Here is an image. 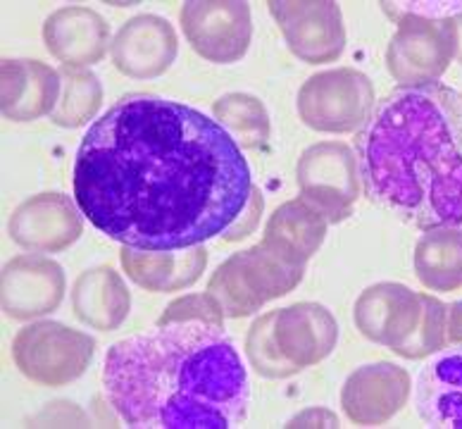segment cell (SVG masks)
<instances>
[{
	"mask_svg": "<svg viewBox=\"0 0 462 429\" xmlns=\"http://www.w3.org/2000/svg\"><path fill=\"white\" fill-rule=\"evenodd\" d=\"M415 277L430 291L462 286V229L441 227L424 231L415 246Z\"/></svg>",
	"mask_w": 462,
	"mask_h": 429,
	"instance_id": "22",
	"label": "cell"
},
{
	"mask_svg": "<svg viewBox=\"0 0 462 429\" xmlns=\"http://www.w3.org/2000/svg\"><path fill=\"white\" fill-rule=\"evenodd\" d=\"M374 86L357 70L315 74L298 93V115L318 132L344 134L370 122Z\"/></svg>",
	"mask_w": 462,
	"mask_h": 429,
	"instance_id": "8",
	"label": "cell"
},
{
	"mask_svg": "<svg viewBox=\"0 0 462 429\" xmlns=\"http://www.w3.org/2000/svg\"><path fill=\"white\" fill-rule=\"evenodd\" d=\"M253 193L236 139L162 96L119 98L88 126L74 163L81 215L139 251H186L226 234Z\"/></svg>",
	"mask_w": 462,
	"mask_h": 429,
	"instance_id": "1",
	"label": "cell"
},
{
	"mask_svg": "<svg viewBox=\"0 0 462 429\" xmlns=\"http://www.w3.org/2000/svg\"><path fill=\"white\" fill-rule=\"evenodd\" d=\"M103 100L96 74L79 70V67H65L62 70V93H60L58 107L53 110V122L58 126H79L88 117H93L96 107Z\"/></svg>",
	"mask_w": 462,
	"mask_h": 429,
	"instance_id": "24",
	"label": "cell"
},
{
	"mask_svg": "<svg viewBox=\"0 0 462 429\" xmlns=\"http://www.w3.org/2000/svg\"><path fill=\"white\" fill-rule=\"evenodd\" d=\"M365 191L408 225L462 229V93L396 89L357 134Z\"/></svg>",
	"mask_w": 462,
	"mask_h": 429,
	"instance_id": "3",
	"label": "cell"
},
{
	"mask_svg": "<svg viewBox=\"0 0 462 429\" xmlns=\"http://www.w3.org/2000/svg\"><path fill=\"white\" fill-rule=\"evenodd\" d=\"M453 20H456V27H457V58L456 60L462 65V13L456 14Z\"/></svg>",
	"mask_w": 462,
	"mask_h": 429,
	"instance_id": "29",
	"label": "cell"
},
{
	"mask_svg": "<svg viewBox=\"0 0 462 429\" xmlns=\"http://www.w3.org/2000/svg\"><path fill=\"white\" fill-rule=\"evenodd\" d=\"M93 349L96 341L84 331L60 322H39L14 337L13 358L32 382L62 387L87 372Z\"/></svg>",
	"mask_w": 462,
	"mask_h": 429,
	"instance_id": "7",
	"label": "cell"
},
{
	"mask_svg": "<svg viewBox=\"0 0 462 429\" xmlns=\"http://www.w3.org/2000/svg\"><path fill=\"white\" fill-rule=\"evenodd\" d=\"M289 48L305 62L319 65L344 53L346 29L338 3H267Z\"/></svg>",
	"mask_w": 462,
	"mask_h": 429,
	"instance_id": "11",
	"label": "cell"
},
{
	"mask_svg": "<svg viewBox=\"0 0 462 429\" xmlns=\"http://www.w3.org/2000/svg\"><path fill=\"white\" fill-rule=\"evenodd\" d=\"M81 234L74 205L60 193H41L22 203L10 219V237L29 251H62Z\"/></svg>",
	"mask_w": 462,
	"mask_h": 429,
	"instance_id": "16",
	"label": "cell"
},
{
	"mask_svg": "<svg viewBox=\"0 0 462 429\" xmlns=\"http://www.w3.org/2000/svg\"><path fill=\"white\" fill-rule=\"evenodd\" d=\"M177 33L165 17L139 14L119 29L113 41V60L119 72L134 79L158 77L174 62Z\"/></svg>",
	"mask_w": 462,
	"mask_h": 429,
	"instance_id": "14",
	"label": "cell"
},
{
	"mask_svg": "<svg viewBox=\"0 0 462 429\" xmlns=\"http://www.w3.org/2000/svg\"><path fill=\"white\" fill-rule=\"evenodd\" d=\"M215 115L236 134V144L255 145L270 136V119H267L263 103L253 96L229 93L217 100Z\"/></svg>",
	"mask_w": 462,
	"mask_h": 429,
	"instance_id": "25",
	"label": "cell"
},
{
	"mask_svg": "<svg viewBox=\"0 0 462 429\" xmlns=\"http://www.w3.org/2000/svg\"><path fill=\"white\" fill-rule=\"evenodd\" d=\"M356 324L363 337L412 360L448 346V305L396 282L363 291L356 303Z\"/></svg>",
	"mask_w": 462,
	"mask_h": 429,
	"instance_id": "4",
	"label": "cell"
},
{
	"mask_svg": "<svg viewBox=\"0 0 462 429\" xmlns=\"http://www.w3.org/2000/svg\"><path fill=\"white\" fill-rule=\"evenodd\" d=\"M245 349H248V358H251L255 372H260L263 377L279 379V377L296 375V370L279 356L277 343L272 337V312L255 320L248 337H245Z\"/></svg>",
	"mask_w": 462,
	"mask_h": 429,
	"instance_id": "26",
	"label": "cell"
},
{
	"mask_svg": "<svg viewBox=\"0 0 462 429\" xmlns=\"http://www.w3.org/2000/svg\"><path fill=\"white\" fill-rule=\"evenodd\" d=\"M383 13L398 22L405 14L420 17H456L462 13V3H382Z\"/></svg>",
	"mask_w": 462,
	"mask_h": 429,
	"instance_id": "27",
	"label": "cell"
},
{
	"mask_svg": "<svg viewBox=\"0 0 462 429\" xmlns=\"http://www.w3.org/2000/svg\"><path fill=\"white\" fill-rule=\"evenodd\" d=\"M457 58V27L453 17L405 14L386 51V65L403 89L439 84Z\"/></svg>",
	"mask_w": 462,
	"mask_h": 429,
	"instance_id": "6",
	"label": "cell"
},
{
	"mask_svg": "<svg viewBox=\"0 0 462 429\" xmlns=\"http://www.w3.org/2000/svg\"><path fill=\"white\" fill-rule=\"evenodd\" d=\"M415 410L430 427L462 429V343L441 350L420 370Z\"/></svg>",
	"mask_w": 462,
	"mask_h": 429,
	"instance_id": "17",
	"label": "cell"
},
{
	"mask_svg": "<svg viewBox=\"0 0 462 429\" xmlns=\"http://www.w3.org/2000/svg\"><path fill=\"white\" fill-rule=\"evenodd\" d=\"M448 343H462V301L448 305Z\"/></svg>",
	"mask_w": 462,
	"mask_h": 429,
	"instance_id": "28",
	"label": "cell"
},
{
	"mask_svg": "<svg viewBox=\"0 0 462 429\" xmlns=\"http://www.w3.org/2000/svg\"><path fill=\"white\" fill-rule=\"evenodd\" d=\"M65 296V275L55 260L20 256L3 270V308L14 320L53 312Z\"/></svg>",
	"mask_w": 462,
	"mask_h": 429,
	"instance_id": "13",
	"label": "cell"
},
{
	"mask_svg": "<svg viewBox=\"0 0 462 429\" xmlns=\"http://www.w3.org/2000/svg\"><path fill=\"white\" fill-rule=\"evenodd\" d=\"M272 337L293 370L319 363L337 346V320L324 305L298 303L272 312Z\"/></svg>",
	"mask_w": 462,
	"mask_h": 429,
	"instance_id": "12",
	"label": "cell"
},
{
	"mask_svg": "<svg viewBox=\"0 0 462 429\" xmlns=\"http://www.w3.org/2000/svg\"><path fill=\"white\" fill-rule=\"evenodd\" d=\"M410 387V375L398 365H365L348 377L341 403L353 423L382 424L408 403Z\"/></svg>",
	"mask_w": 462,
	"mask_h": 429,
	"instance_id": "15",
	"label": "cell"
},
{
	"mask_svg": "<svg viewBox=\"0 0 462 429\" xmlns=\"http://www.w3.org/2000/svg\"><path fill=\"white\" fill-rule=\"evenodd\" d=\"M152 260L160 265L151 267V265L141 263L139 257L134 256V251L126 246L122 251V265H125L126 275L136 282L139 286L148 291H179L193 284L200 277V272L205 270L208 256H205L203 246H193L186 248V253H172L151 251Z\"/></svg>",
	"mask_w": 462,
	"mask_h": 429,
	"instance_id": "23",
	"label": "cell"
},
{
	"mask_svg": "<svg viewBox=\"0 0 462 429\" xmlns=\"http://www.w3.org/2000/svg\"><path fill=\"white\" fill-rule=\"evenodd\" d=\"M103 389L132 429H231L248 415L244 358L219 324H158L113 343Z\"/></svg>",
	"mask_w": 462,
	"mask_h": 429,
	"instance_id": "2",
	"label": "cell"
},
{
	"mask_svg": "<svg viewBox=\"0 0 462 429\" xmlns=\"http://www.w3.org/2000/svg\"><path fill=\"white\" fill-rule=\"evenodd\" d=\"M327 234V219L305 199L284 203L272 215L263 244L282 260L303 267Z\"/></svg>",
	"mask_w": 462,
	"mask_h": 429,
	"instance_id": "20",
	"label": "cell"
},
{
	"mask_svg": "<svg viewBox=\"0 0 462 429\" xmlns=\"http://www.w3.org/2000/svg\"><path fill=\"white\" fill-rule=\"evenodd\" d=\"M303 267L291 265L264 244L231 256L212 275L208 294L217 298L226 317H245L272 298L284 296L300 282Z\"/></svg>",
	"mask_w": 462,
	"mask_h": 429,
	"instance_id": "5",
	"label": "cell"
},
{
	"mask_svg": "<svg viewBox=\"0 0 462 429\" xmlns=\"http://www.w3.org/2000/svg\"><path fill=\"white\" fill-rule=\"evenodd\" d=\"M74 315L96 330L113 331L129 312V294L113 267L84 272L74 284Z\"/></svg>",
	"mask_w": 462,
	"mask_h": 429,
	"instance_id": "21",
	"label": "cell"
},
{
	"mask_svg": "<svg viewBox=\"0 0 462 429\" xmlns=\"http://www.w3.org/2000/svg\"><path fill=\"white\" fill-rule=\"evenodd\" d=\"M107 22L88 7H65L48 17L43 39L48 51L67 67H84L98 62L107 46Z\"/></svg>",
	"mask_w": 462,
	"mask_h": 429,
	"instance_id": "19",
	"label": "cell"
},
{
	"mask_svg": "<svg viewBox=\"0 0 462 429\" xmlns=\"http://www.w3.org/2000/svg\"><path fill=\"white\" fill-rule=\"evenodd\" d=\"M62 81L58 72L36 60H5L3 62V115L14 122H32L53 113Z\"/></svg>",
	"mask_w": 462,
	"mask_h": 429,
	"instance_id": "18",
	"label": "cell"
},
{
	"mask_svg": "<svg viewBox=\"0 0 462 429\" xmlns=\"http://www.w3.org/2000/svg\"><path fill=\"white\" fill-rule=\"evenodd\" d=\"M360 165L348 145L318 144L303 153L298 163L300 199L322 212L327 222H341L357 201Z\"/></svg>",
	"mask_w": 462,
	"mask_h": 429,
	"instance_id": "9",
	"label": "cell"
},
{
	"mask_svg": "<svg viewBox=\"0 0 462 429\" xmlns=\"http://www.w3.org/2000/svg\"><path fill=\"white\" fill-rule=\"evenodd\" d=\"M181 29L200 58L229 65L248 51L251 7L248 3H184Z\"/></svg>",
	"mask_w": 462,
	"mask_h": 429,
	"instance_id": "10",
	"label": "cell"
}]
</instances>
